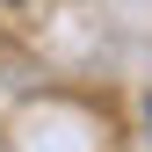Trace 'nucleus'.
<instances>
[{"label": "nucleus", "instance_id": "obj_1", "mask_svg": "<svg viewBox=\"0 0 152 152\" xmlns=\"http://www.w3.org/2000/svg\"><path fill=\"white\" fill-rule=\"evenodd\" d=\"M145 116H152V109H145Z\"/></svg>", "mask_w": 152, "mask_h": 152}]
</instances>
